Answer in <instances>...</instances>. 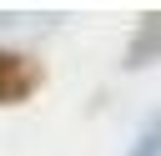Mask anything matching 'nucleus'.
<instances>
[{"instance_id":"1","label":"nucleus","mask_w":161,"mask_h":156,"mask_svg":"<svg viewBox=\"0 0 161 156\" xmlns=\"http://www.w3.org/2000/svg\"><path fill=\"white\" fill-rule=\"evenodd\" d=\"M45 86V60L30 50H0V106H25Z\"/></svg>"},{"instance_id":"2","label":"nucleus","mask_w":161,"mask_h":156,"mask_svg":"<svg viewBox=\"0 0 161 156\" xmlns=\"http://www.w3.org/2000/svg\"><path fill=\"white\" fill-rule=\"evenodd\" d=\"M151 60H161V10H146V15L136 20L131 45H126V70H141V65H151Z\"/></svg>"},{"instance_id":"3","label":"nucleus","mask_w":161,"mask_h":156,"mask_svg":"<svg viewBox=\"0 0 161 156\" xmlns=\"http://www.w3.org/2000/svg\"><path fill=\"white\" fill-rule=\"evenodd\" d=\"M156 151H161V116H151V121L136 131V141H131L126 156H156Z\"/></svg>"}]
</instances>
